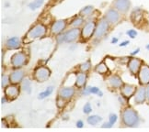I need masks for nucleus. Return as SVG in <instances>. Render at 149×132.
<instances>
[{
  "label": "nucleus",
  "mask_w": 149,
  "mask_h": 132,
  "mask_svg": "<svg viewBox=\"0 0 149 132\" xmlns=\"http://www.w3.org/2000/svg\"><path fill=\"white\" fill-rule=\"evenodd\" d=\"M56 1H62V0H56Z\"/></svg>",
  "instance_id": "a18cd8bd"
},
{
  "label": "nucleus",
  "mask_w": 149,
  "mask_h": 132,
  "mask_svg": "<svg viewBox=\"0 0 149 132\" xmlns=\"http://www.w3.org/2000/svg\"><path fill=\"white\" fill-rule=\"evenodd\" d=\"M5 95L8 99L14 100L19 96V89L17 86H14V85H12V86H8L7 88L5 89Z\"/></svg>",
  "instance_id": "ddd939ff"
},
{
  "label": "nucleus",
  "mask_w": 149,
  "mask_h": 132,
  "mask_svg": "<svg viewBox=\"0 0 149 132\" xmlns=\"http://www.w3.org/2000/svg\"><path fill=\"white\" fill-rule=\"evenodd\" d=\"M83 22H84L83 19H82V18H80V17H77V18H76V19H74L72 21L71 25H72L73 27H74V28H79L80 26H81V25L83 24Z\"/></svg>",
  "instance_id": "bb28decb"
},
{
  "label": "nucleus",
  "mask_w": 149,
  "mask_h": 132,
  "mask_svg": "<svg viewBox=\"0 0 149 132\" xmlns=\"http://www.w3.org/2000/svg\"><path fill=\"white\" fill-rule=\"evenodd\" d=\"M74 95V89L72 87H64L59 91V97L64 100L71 99Z\"/></svg>",
  "instance_id": "2eb2a0df"
},
{
  "label": "nucleus",
  "mask_w": 149,
  "mask_h": 132,
  "mask_svg": "<svg viewBox=\"0 0 149 132\" xmlns=\"http://www.w3.org/2000/svg\"><path fill=\"white\" fill-rule=\"evenodd\" d=\"M120 18H121V16H120V13L117 9H109L106 14H105V17L104 19L110 23V24H117L120 20Z\"/></svg>",
  "instance_id": "6e6552de"
},
{
  "label": "nucleus",
  "mask_w": 149,
  "mask_h": 132,
  "mask_svg": "<svg viewBox=\"0 0 149 132\" xmlns=\"http://www.w3.org/2000/svg\"><path fill=\"white\" fill-rule=\"evenodd\" d=\"M127 44H129V41H126L122 42L121 44H120V46H121V47H124V46H126Z\"/></svg>",
  "instance_id": "4c0bfd02"
},
{
  "label": "nucleus",
  "mask_w": 149,
  "mask_h": 132,
  "mask_svg": "<svg viewBox=\"0 0 149 132\" xmlns=\"http://www.w3.org/2000/svg\"><path fill=\"white\" fill-rule=\"evenodd\" d=\"M45 34H46V28H45V26L42 24H37L31 28L30 31L26 35V38L30 41H31L33 39L43 37Z\"/></svg>",
  "instance_id": "7ed1b4c3"
},
{
  "label": "nucleus",
  "mask_w": 149,
  "mask_h": 132,
  "mask_svg": "<svg viewBox=\"0 0 149 132\" xmlns=\"http://www.w3.org/2000/svg\"><path fill=\"white\" fill-rule=\"evenodd\" d=\"M56 104H57V106H58V107H63V106H65V101H64V99H63V98L59 97V99L57 100Z\"/></svg>",
  "instance_id": "f704fd0d"
},
{
  "label": "nucleus",
  "mask_w": 149,
  "mask_h": 132,
  "mask_svg": "<svg viewBox=\"0 0 149 132\" xmlns=\"http://www.w3.org/2000/svg\"><path fill=\"white\" fill-rule=\"evenodd\" d=\"M27 56L24 53H17L11 58V64L15 68H20L26 64Z\"/></svg>",
  "instance_id": "39448f33"
},
{
  "label": "nucleus",
  "mask_w": 149,
  "mask_h": 132,
  "mask_svg": "<svg viewBox=\"0 0 149 132\" xmlns=\"http://www.w3.org/2000/svg\"><path fill=\"white\" fill-rule=\"evenodd\" d=\"M8 102V97L6 96V97H3L2 98V104H5V103H7Z\"/></svg>",
  "instance_id": "ea45409f"
},
{
  "label": "nucleus",
  "mask_w": 149,
  "mask_h": 132,
  "mask_svg": "<svg viewBox=\"0 0 149 132\" xmlns=\"http://www.w3.org/2000/svg\"><path fill=\"white\" fill-rule=\"evenodd\" d=\"M95 71L98 73H100V74H104L108 72V67L107 65L104 64V62H100V64H98L95 68Z\"/></svg>",
  "instance_id": "5701e85b"
},
{
  "label": "nucleus",
  "mask_w": 149,
  "mask_h": 132,
  "mask_svg": "<svg viewBox=\"0 0 149 132\" xmlns=\"http://www.w3.org/2000/svg\"><path fill=\"white\" fill-rule=\"evenodd\" d=\"M117 121V116L115 114H111L110 115V118H109V122H110L111 125H113Z\"/></svg>",
  "instance_id": "72a5a7b5"
},
{
  "label": "nucleus",
  "mask_w": 149,
  "mask_h": 132,
  "mask_svg": "<svg viewBox=\"0 0 149 132\" xmlns=\"http://www.w3.org/2000/svg\"><path fill=\"white\" fill-rule=\"evenodd\" d=\"M146 99L149 100V85L146 87Z\"/></svg>",
  "instance_id": "58836bf2"
},
{
  "label": "nucleus",
  "mask_w": 149,
  "mask_h": 132,
  "mask_svg": "<svg viewBox=\"0 0 149 132\" xmlns=\"http://www.w3.org/2000/svg\"><path fill=\"white\" fill-rule=\"evenodd\" d=\"M83 126H84V124H83V121H81V120H78V121L77 122V128L81 129V128H83Z\"/></svg>",
  "instance_id": "c9c22d12"
},
{
  "label": "nucleus",
  "mask_w": 149,
  "mask_h": 132,
  "mask_svg": "<svg viewBox=\"0 0 149 132\" xmlns=\"http://www.w3.org/2000/svg\"><path fill=\"white\" fill-rule=\"evenodd\" d=\"M96 24L94 21H88L86 23V25L83 27L81 31V36L84 39H88L91 36L95 33Z\"/></svg>",
  "instance_id": "0eeeda50"
},
{
  "label": "nucleus",
  "mask_w": 149,
  "mask_h": 132,
  "mask_svg": "<svg viewBox=\"0 0 149 132\" xmlns=\"http://www.w3.org/2000/svg\"><path fill=\"white\" fill-rule=\"evenodd\" d=\"M66 21L65 20H57L53 23V25L51 27V31L54 35H58L65 28Z\"/></svg>",
  "instance_id": "f8f14e48"
},
{
  "label": "nucleus",
  "mask_w": 149,
  "mask_h": 132,
  "mask_svg": "<svg viewBox=\"0 0 149 132\" xmlns=\"http://www.w3.org/2000/svg\"><path fill=\"white\" fill-rule=\"evenodd\" d=\"M93 9L94 8H93L92 6H87V7H85L81 9V11H80V15L81 16H88L92 13Z\"/></svg>",
  "instance_id": "a878e982"
},
{
  "label": "nucleus",
  "mask_w": 149,
  "mask_h": 132,
  "mask_svg": "<svg viewBox=\"0 0 149 132\" xmlns=\"http://www.w3.org/2000/svg\"><path fill=\"white\" fill-rule=\"evenodd\" d=\"M142 61L138 58H132L128 62V68L133 74H137L142 67Z\"/></svg>",
  "instance_id": "9b49d317"
},
{
  "label": "nucleus",
  "mask_w": 149,
  "mask_h": 132,
  "mask_svg": "<svg viewBox=\"0 0 149 132\" xmlns=\"http://www.w3.org/2000/svg\"><path fill=\"white\" fill-rule=\"evenodd\" d=\"M126 34L130 37V38H132V39H134L136 36H137V31L136 30H127V32H126Z\"/></svg>",
  "instance_id": "473e14b6"
},
{
  "label": "nucleus",
  "mask_w": 149,
  "mask_h": 132,
  "mask_svg": "<svg viewBox=\"0 0 149 132\" xmlns=\"http://www.w3.org/2000/svg\"><path fill=\"white\" fill-rule=\"evenodd\" d=\"M113 6L119 12L126 13L131 8V1L130 0H115L113 2Z\"/></svg>",
  "instance_id": "1a4fd4ad"
},
{
  "label": "nucleus",
  "mask_w": 149,
  "mask_h": 132,
  "mask_svg": "<svg viewBox=\"0 0 149 132\" xmlns=\"http://www.w3.org/2000/svg\"><path fill=\"white\" fill-rule=\"evenodd\" d=\"M118 41V39L117 38H113L112 39H111V43H116Z\"/></svg>",
  "instance_id": "a19ab883"
},
{
  "label": "nucleus",
  "mask_w": 149,
  "mask_h": 132,
  "mask_svg": "<svg viewBox=\"0 0 149 132\" xmlns=\"http://www.w3.org/2000/svg\"><path fill=\"white\" fill-rule=\"evenodd\" d=\"M6 46H7V48L8 50H17L21 46V41H20V39L18 37L9 38L7 41Z\"/></svg>",
  "instance_id": "4468645a"
},
{
  "label": "nucleus",
  "mask_w": 149,
  "mask_h": 132,
  "mask_svg": "<svg viewBox=\"0 0 149 132\" xmlns=\"http://www.w3.org/2000/svg\"><path fill=\"white\" fill-rule=\"evenodd\" d=\"M41 6H42V4H40L39 2H37V1H35V0H34L33 2L29 4V8H30L31 10H35V9L39 8L40 7H41Z\"/></svg>",
  "instance_id": "7c9ffc66"
},
{
  "label": "nucleus",
  "mask_w": 149,
  "mask_h": 132,
  "mask_svg": "<svg viewBox=\"0 0 149 132\" xmlns=\"http://www.w3.org/2000/svg\"><path fill=\"white\" fill-rule=\"evenodd\" d=\"M146 49H147V50H149V44H148V45H147V46H146Z\"/></svg>",
  "instance_id": "c03bdc74"
},
{
  "label": "nucleus",
  "mask_w": 149,
  "mask_h": 132,
  "mask_svg": "<svg viewBox=\"0 0 149 132\" xmlns=\"http://www.w3.org/2000/svg\"><path fill=\"white\" fill-rule=\"evenodd\" d=\"M146 99V88L141 87L137 90L136 94L134 95V100L136 104H143Z\"/></svg>",
  "instance_id": "a211bd4d"
},
{
  "label": "nucleus",
  "mask_w": 149,
  "mask_h": 132,
  "mask_svg": "<svg viewBox=\"0 0 149 132\" xmlns=\"http://www.w3.org/2000/svg\"><path fill=\"white\" fill-rule=\"evenodd\" d=\"M138 79L142 84H149V66L142 65L138 73Z\"/></svg>",
  "instance_id": "9d476101"
},
{
  "label": "nucleus",
  "mask_w": 149,
  "mask_h": 132,
  "mask_svg": "<svg viewBox=\"0 0 149 132\" xmlns=\"http://www.w3.org/2000/svg\"><path fill=\"white\" fill-rule=\"evenodd\" d=\"M143 17H144V11L140 8H136L133 10L131 15V19L134 23H138L142 20Z\"/></svg>",
  "instance_id": "6ab92c4d"
},
{
  "label": "nucleus",
  "mask_w": 149,
  "mask_h": 132,
  "mask_svg": "<svg viewBox=\"0 0 149 132\" xmlns=\"http://www.w3.org/2000/svg\"><path fill=\"white\" fill-rule=\"evenodd\" d=\"M51 72L47 67L44 66H41L38 67L35 72H34V79L37 80L38 82L42 83V82H45L46 80L50 77Z\"/></svg>",
  "instance_id": "20e7f679"
},
{
  "label": "nucleus",
  "mask_w": 149,
  "mask_h": 132,
  "mask_svg": "<svg viewBox=\"0 0 149 132\" xmlns=\"http://www.w3.org/2000/svg\"><path fill=\"white\" fill-rule=\"evenodd\" d=\"M21 88L25 93L31 94V83L30 80L29 79L23 80V82H22V84H21Z\"/></svg>",
  "instance_id": "4be33fe9"
},
{
  "label": "nucleus",
  "mask_w": 149,
  "mask_h": 132,
  "mask_svg": "<svg viewBox=\"0 0 149 132\" xmlns=\"http://www.w3.org/2000/svg\"><path fill=\"white\" fill-rule=\"evenodd\" d=\"M9 82H10V78H8V76H6V75H3V76H2V79H1V85H2V87H3V88L7 87Z\"/></svg>",
  "instance_id": "c756f323"
},
{
  "label": "nucleus",
  "mask_w": 149,
  "mask_h": 132,
  "mask_svg": "<svg viewBox=\"0 0 149 132\" xmlns=\"http://www.w3.org/2000/svg\"><path fill=\"white\" fill-rule=\"evenodd\" d=\"M108 28H109V22L105 19L100 20L96 26V30H95V33H94L95 37L97 39H100L101 37H103L106 34Z\"/></svg>",
  "instance_id": "423d86ee"
},
{
  "label": "nucleus",
  "mask_w": 149,
  "mask_h": 132,
  "mask_svg": "<svg viewBox=\"0 0 149 132\" xmlns=\"http://www.w3.org/2000/svg\"><path fill=\"white\" fill-rule=\"evenodd\" d=\"M122 118L124 125L127 127H135L139 124L140 118L137 112L132 107H127L122 113Z\"/></svg>",
  "instance_id": "f257e3e1"
},
{
  "label": "nucleus",
  "mask_w": 149,
  "mask_h": 132,
  "mask_svg": "<svg viewBox=\"0 0 149 132\" xmlns=\"http://www.w3.org/2000/svg\"><path fill=\"white\" fill-rule=\"evenodd\" d=\"M35 1H37V2H39L40 4H43V2H44V0H35Z\"/></svg>",
  "instance_id": "37998d69"
},
{
  "label": "nucleus",
  "mask_w": 149,
  "mask_h": 132,
  "mask_svg": "<svg viewBox=\"0 0 149 132\" xmlns=\"http://www.w3.org/2000/svg\"><path fill=\"white\" fill-rule=\"evenodd\" d=\"M139 50H140V49H137V50H135L134 53H132V55H134V54H136V53H139Z\"/></svg>",
  "instance_id": "79ce46f5"
},
{
  "label": "nucleus",
  "mask_w": 149,
  "mask_h": 132,
  "mask_svg": "<svg viewBox=\"0 0 149 132\" xmlns=\"http://www.w3.org/2000/svg\"><path fill=\"white\" fill-rule=\"evenodd\" d=\"M90 94H95V95H99V96H102V92L100 91L98 87H92V86H88Z\"/></svg>",
  "instance_id": "c85d7f7f"
},
{
  "label": "nucleus",
  "mask_w": 149,
  "mask_h": 132,
  "mask_svg": "<svg viewBox=\"0 0 149 132\" xmlns=\"http://www.w3.org/2000/svg\"><path fill=\"white\" fill-rule=\"evenodd\" d=\"M91 67V64H90V62L88 61V62H84V64H82L81 65H80V70H81L82 72L86 73V72H88L89 69Z\"/></svg>",
  "instance_id": "cd10ccee"
},
{
  "label": "nucleus",
  "mask_w": 149,
  "mask_h": 132,
  "mask_svg": "<svg viewBox=\"0 0 149 132\" xmlns=\"http://www.w3.org/2000/svg\"><path fill=\"white\" fill-rule=\"evenodd\" d=\"M53 91H54V87H53V86H49V87H47V89L45 90L44 92H42V93H40V94H39L38 98H39V99H44V98H46L47 96H49L52 93H53Z\"/></svg>",
  "instance_id": "b1692460"
},
{
  "label": "nucleus",
  "mask_w": 149,
  "mask_h": 132,
  "mask_svg": "<svg viewBox=\"0 0 149 132\" xmlns=\"http://www.w3.org/2000/svg\"><path fill=\"white\" fill-rule=\"evenodd\" d=\"M109 82H110V84L114 88H120L123 85L122 79L119 75H112L110 78V80H109Z\"/></svg>",
  "instance_id": "aec40b11"
},
{
  "label": "nucleus",
  "mask_w": 149,
  "mask_h": 132,
  "mask_svg": "<svg viewBox=\"0 0 149 132\" xmlns=\"http://www.w3.org/2000/svg\"><path fill=\"white\" fill-rule=\"evenodd\" d=\"M86 80H87V74H86L84 72L79 73L77 75L76 85L77 87H83L86 84Z\"/></svg>",
  "instance_id": "412c9836"
},
{
  "label": "nucleus",
  "mask_w": 149,
  "mask_h": 132,
  "mask_svg": "<svg viewBox=\"0 0 149 132\" xmlns=\"http://www.w3.org/2000/svg\"><path fill=\"white\" fill-rule=\"evenodd\" d=\"M91 111H92V108H91V105L89 104V103H87V104H86L84 106V107H83V112L85 114H89V113H91Z\"/></svg>",
  "instance_id": "2f4dec72"
},
{
  "label": "nucleus",
  "mask_w": 149,
  "mask_h": 132,
  "mask_svg": "<svg viewBox=\"0 0 149 132\" xmlns=\"http://www.w3.org/2000/svg\"><path fill=\"white\" fill-rule=\"evenodd\" d=\"M112 127V125L110 123V122H109V123H104V124H103V126H102V128H111Z\"/></svg>",
  "instance_id": "e433bc0d"
},
{
  "label": "nucleus",
  "mask_w": 149,
  "mask_h": 132,
  "mask_svg": "<svg viewBox=\"0 0 149 132\" xmlns=\"http://www.w3.org/2000/svg\"><path fill=\"white\" fill-rule=\"evenodd\" d=\"M102 120V117L100 116H90L88 117V123L90 125H97Z\"/></svg>",
  "instance_id": "393cba45"
},
{
  "label": "nucleus",
  "mask_w": 149,
  "mask_h": 132,
  "mask_svg": "<svg viewBox=\"0 0 149 132\" xmlns=\"http://www.w3.org/2000/svg\"><path fill=\"white\" fill-rule=\"evenodd\" d=\"M24 77V71L22 70H16L14 72H12V73L10 74V82L16 84H19V82H21L23 80Z\"/></svg>",
  "instance_id": "dca6fc26"
},
{
  "label": "nucleus",
  "mask_w": 149,
  "mask_h": 132,
  "mask_svg": "<svg viewBox=\"0 0 149 132\" xmlns=\"http://www.w3.org/2000/svg\"><path fill=\"white\" fill-rule=\"evenodd\" d=\"M135 86L134 85H130V84H123L122 86V95L125 98H130L132 95H134L135 93Z\"/></svg>",
  "instance_id": "f3484780"
},
{
  "label": "nucleus",
  "mask_w": 149,
  "mask_h": 132,
  "mask_svg": "<svg viewBox=\"0 0 149 132\" xmlns=\"http://www.w3.org/2000/svg\"><path fill=\"white\" fill-rule=\"evenodd\" d=\"M80 35V30H78V28H74L72 30L66 31L65 33L62 34L58 38H57V42L58 43H63V42H74V41H77Z\"/></svg>",
  "instance_id": "f03ea898"
}]
</instances>
